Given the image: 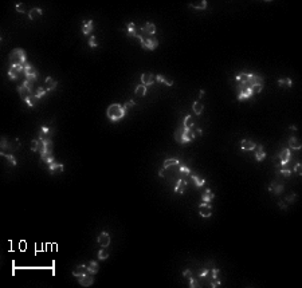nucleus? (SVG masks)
Masks as SVG:
<instances>
[{
	"label": "nucleus",
	"instance_id": "nucleus-1",
	"mask_svg": "<svg viewBox=\"0 0 302 288\" xmlns=\"http://www.w3.org/2000/svg\"><path fill=\"white\" fill-rule=\"evenodd\" d=\"M106 115H108V118L110 121L117 122V121L122 120V118L126 115V111L124 110L122 105H120V103H112V105L108 107V110H106Z\"/></svg>",
	"mask_w": 302,
	"mask_h": 288
},
{
	"label": "nucleus",
	"instance_id": "nucleus-2",
	"mask_svg": "<svg viewBox=\"0 0 302 288\" xmlns=\"http://www.w3.org/2000/svg\"><path fill=\"white\" fill-rule=\"evenodd\" d=\"M8 59H9V66H24V64L27 63V56H26V52H24L23 48H14L11 52H9L8 55Z\"/></svg>",
	"mask_w": 302,
	"mask_h": 288
},
{
	"label": "nucleus",
	"instance_id": "nucleus-3",
	"mask_svg": "<svg viewBox=\"0 0 302 288\" xmlns=\"http://www.w3.org/2000/svg\"><path fill=\"white\" fill-rule=\"evenodd\" d=\"M137 39L140 40L141 43V46H143L145 50H156L159 46V40H157V38H154V36H143V35H140L138 34V36Z\"/></svg>",
	"mask_w": 302,
	"mask_h": 288
},
{
	"label": "nucleus",
	"instance_id": "nucleus-4",
	"mask_svg": "<svg viewBox=\"0 0 302 288\" xmlns=\"http://www.w3.org/2000/svg\"><path fill=\"white\" fill-rule=\"evenodd\" d=\"M38 78H39L38 70H35L31 64L27 62L26 64H24V79L28 81V82H31V83H36Z\"/></svg>",
	"mask_w": 302,
	"mask_h": 288
},
{
	"label": "nucleus",
	"instance_id": "nucleus-5",
	"mask_svg": "<svg viewBox=\"0 0 302 288\" xmlns=\"http://www.w3.org/2000/svg\"><path fill=\"white\" fill-rule=\"evenodd\" d=\"M22 74H24V66H19V64H16V66H9L8 77L11 81H18Z\"/></svg>",
	"mask_w": 302,
	"mask_h": 288
},
{
	"label": "nucleus",
	"instance_id": "nucleus-6",
	"mask_svg": "<svg viewBox=\"0 0 302 288\" xmlns=\"http://www.w3.org/2000/svg\"><path fill=\"white\" fill-rule=\"evenodd\" d=\"M140 35H143V36H154V34H156V26L153 23H145L143 27L140 28Z\"/></svg>",
	"mask_w": 302,
	"mask_h": 288
},
{
	"label": "nucleus",
	"instance_id": "nucleus-7",
	"mask_svg": "<svg viewBox=\"0 0 302 288\" xmlns=\"http://www.w3.org/2000/svg\"><path fill=\"white\" fill-rule=\"evenodd\" d=\"M238 99L242 101V99H247V98H251L254 95V91L251 90V87H243L238 84Z\"/></svg>",
	"mask_w": 302,
	"mask_h": 288
},
{
	"label": "nucleus",
	"instance_id": "nucleus-8",
	"mask_svg": "<svg viewBox=\"0 0 302 288\" xmlns=\"http://www.w3.org/2000/svg\"><path fill=\"white\" fill-rule=\"evenodd\" d=\"M199 213L204 218L211 217V215H212V206H211L210 202H201L199 205Z\"/></svg>",
	"mask_w": 302,
	"mask_h": 288
},
{
	"label": "nucleus",
	"instance_id": "nucleus-9",
	"mask_svg": "<svg viewBox=\"0 0 302 288\" xmlns=\"http://www.w3.org/2000/svg\"><path fill=\"white\" fill-rule=\"evenodd\" d=\"M78 279V283L82 287H90V285H93V283H94V275L92 274H86V275H83V276H79L77 277Z\"/></svg>",
	"mask_w": 302,
	"mask_h": 288
},
{
	"label": "nucleus",
	"instance_id": "nucleus-10",
	"mask_svg": "<svg viewBox=\"0 0 302 288\" xmlns=\"http://www.w3.org/2000/svg\"><path fill=\"white\" fill-rule=\"evenodd\" d=\"M278 157H279V163H281V166H286V165H288V162L290 161V158H291L290 149H283V150L281 152V154H279Z\"/></svg>",
	"mask_w": 302,
	"mask_h": 288
},
{
	"label": "nucleus",
	"instance_id": "nucleus-11",
	"mask_svg": "<svg viewBox=\"0 0 302 288\" xmlns=\"http://www.w3.org/2000/svg\"><path fill=\"white\" fill-rule=\"evenodd\" d=\"M98 244L102 247V248H108L109 244H110V236L108 232H101L98 235Z\"/></svg>",
	"mask_w": 302,
	"mask_h": 288
},
{
	"label": "nucleus",
	"instance_id": "nucleus-12",
	"mask_svg": "<svg viewBox=\"0 0 302 288\" xmlns=\"http://www.w3.org/2000/svg\"><path fill=\"white\" fill-rule=\"evenodd\" d=\"M141 83L144 84V86H152L154 83V78H153V74L152 72H144L143 75H141Z\"/></svg>",
	"mask_w": 302,
	"mask_h": 288
},
{
	"label": "nucleus",
	"instance_id": "nucleus-13",
	"mask_svg": "<svg viewBox=\"0 0 302 288\" xmlns=\"http://www.w3.org/2000/svg\"><path fill=\"white\" fill-rule=\"evenodd\" d=\"M187 185H188L187 180H184V178H180V180L177 181V184H176V186L173 188V190H175L176 193H179V195H183V193L185 192V189H187Z\"/></svg>",
	"mask_w": 302,
	"mask_h": 288
},
{
	"label": "nucleus",
	"instance_id": "nucleus-14",
	"mask_svg": "<svg viewBox=\"0 0 302 288\" xmlns=\"http://www.w3.org/2000/svg\"><path fill=\"white\" fill-rule=\"evenodd\" d=\"M48 172L51 173V174H58V173H62L63 172V163H59V162H53L50 163L47 166Z\"/></svg>",
	"mask_w": 302,
	"mask_h": 288
},
{
	"label": "nucleus",
	"instance_id": "nucleus-15",
	"mask_svg": "<svg viewBox=\"0 0 302 288\" xmlns=\"http://www.w3.org/2000/svg\"><path fill=\"white\" fill-rule=\"evenodd\" d=\"M86 274H89V272H87V265H85V264H79L73 269V276H75V277L83 276Z\"/></svg>",
	"mask_w": 302,
	"mask_h": 288
},
{
	"label": "nucleus",
	"instance_id": "nucleus-16",
	"mask_svg": "<svg viewBox=\"0 0 302 288\" xmlns=\"http://www.w3.org/2000/svg\"><path fill=\"white\" fill-rule=\"evenodd\" d=\"M254 150H256V153H255V160L256 161L260 162V161H263L266 158V152H265L263 145H256Z\"/></svg>",
	"mask_w": 302,
	"mask_h": 288
},
{
	"label": "nucleus",
	"instance_id": "nucleus-17",
	"mask_svg": "<svg viewBox=\"0 0 302 288\" xmlns=\"http://www.w3.org/2000/svg\"><path fill=\"white\" fill-rule=\"evenodd\" d=\"M269 190L270 192H273L274 195H281L282 192H283V185L282 184H279V182H277V181H274V182H271L270 184V186H269Z\"/></svg>",
	"mask_w": 302,
	"mask_h": 288
},
{
	"label": "nucleus",
	"instance_id": "nucleus-18",
	"mask_svg": "<svg viewBox=\"0 0 302 288\" xmlns=\"http://www.w3.org/2000/svg\"><path fill=\"white\" fill-rule=\"evenodd\" d=\"M126 32H128V35L132 36V38H137L138 36V28L136 27L134 23H128L126 24Z\"/></svg>",
	"mask_w": 302,
	"mask_h": 288
},
{
	"label": "nucleus",
	"instance_id": "nucleus-19",
	"mask_svg": "<svg viewBox=\"0 0 302 288\" xmlns=\"http://www.w3.org/2000/svg\"><path fill=\"white\" fill-rule=\"evenodd\" d=\"M255 146H256V143L254 141H251V140H243L240 142L242 150H254Z\"/></svg>",
	"mask_w": 302,
	"mask_h": 288
},
{
	"label": "nucleus",
	"instance_id": "nucleus-20",
	"mask_svg": "<svg viewBox=\"0 0 302 288\" xmlns=\"http://www.w3.org/2000/svg\"><path fill=\"white\" fill-rule=\"evenodd\" d=\"M82 24H83V27H82V32H83V35H90L92 34V31H93V20H89V22H86V20H83L82 22Z\"/></svg>",
	"mask_w": 302,
	"mask_h": 288
},
{
	"label": "nucleus",
	"instance_id": "nucleus-21",
	"mask_svg": "<svg viewBox=\"0 0 302 288\" xmlns=\"http://www.w3.org/2000/svg\"><path fill=\"white\" fill-rule=\"evenodd\" d=\"M289 147L294 149V150H299V149L302 147V143L299 142V140H298V138L291 137L290 140H289Z\"/></svg>",
	"mask_w": 302,
	"mask_h": 288
},
{
	"label": "nucleus",
	"instance_id": "nucleus-22",
	"mask_svg": "<svg viewBox=\"0 0 302 288\" xmlns=\"http://www.w3.org/2000/svg\"><path fill=\"white\" fill-rule=\"evenodd\" d=\"M215 198L214 196V193L211 189H205V192L201 195V200H203V202H211Z\"/></svg>",
	"mask_w": 302,
	"mask_h": 288
},
{
	"label": "nucleus",
	"instance_id": "nucleus-23",
	"mask_svg": "<svg viewBox=\"0 0 302 288\" xmlns=\"http://www.w3.org/2000/svg\"><path fill=\"white\" fill-rule=\"evenodd\" d=\"M46 90L47 91H51V90H54L55 87H57V84H58V82L55 81V79H53L51 77H47L46 78Z\"/></svg>",
	"mask_w": 302,
	"mask_h": 288
},
{
	"label": "nucleus",
	"instance_id": "nucleus-24",
	"mask_svg": "<svg viewBox=\"0 0 302 288\" xmlns=\"http://www.w3.org/2000/svg\"><path fill=\"white\" fill-rule=\"evenodd\" d=\"M192 110H193V113L196 114V115H200V114L203 113V110H204V105L200 101H196V102H193Z\"/></svg>",
	"mask_w": 302,
	"mask_h": 288
},
{
	"label": "nucleus",
	"instance_id": "nucleus-25",
	"mask_svg": "<svg viewBox=\"0 0 302 288\" xmlns=\"http://www.w3.org/2000/svg\"><path fill=\"white\" fill-rule=\"evenodd\" d=\"M87 272L89 274H92V275H95L98 272V263L97 261H89V264H87Z\"/></svg>",
	"mask_w": 302,
	"mask_h": 288
},
{
	"label": "nucleus",
	"instance_id": "nucleus-26",
	"mask_svg": "<svg viewBox=\"0 0 302 288\" xmlns=\"http://www.w3.org/2000/svg\"><path fill=\"white\" fill-rule=\"evenodd\" d=\"M39 16H42V9L40 8H32L31 11L28 12V19H31V20L38 19Z\"/></svg>",
	"mask_w": 302,
	"mask_h": 288
},
{
	"label": "nucleus",
	"instance_id": "nucleus-27",
	"mask_svg": "<svg viewBox=\"0 0 302 288\" xmlns=\"http://www.w3.org/2000/svg\"><path fill=\"white\" fill-rule=\"evenodd\" d=\"M183 126L185 129H188V130H191V129H193L195 125H193V120H192V115H187L184 118V121H183Z\"/></svg>",
	"mask_w": 302,
	"mask_h": 288
},
{
	"label": "nucleus",
	"instance_id": "nucleus-28",
	"mask_svg": "<svg viewBox=\"0 0 302 288\" xmlns=\"http://www.w3.org/2000/svg\"><path fill=\"white\" fill-rule=\"evenodd\" d=\"M134 94L137 97H145V94H147V86H144L143 83L138 84V86L136 87V90H134Z\"/></svg>",
	"mask_w": 302,
	"mask_h": 288
},
{
	"label": "nucleus",
	"instance_id": "nucleus-29",
	"mask_svg": "<svg viewBox=\"0 0 302 288\" xmlns=\"http://www.w3.org/2000/svg\"><path fill=\"white\" fill-rule=\"evenodd\" d=\"M183 134H184V126L181 125V126L177 127V130L175 131V140H176V142L181 143V140H183Z\"/></svg>",
	"mask_w": 302,
	"mask_h": 288
},
{
	"label": "nucleus",
	"instance_id": "nucleus-30",
	"mask_svg": "<svg viewBox=\"0 0 302 288\" xmlns=\"http://www.w3.org/2000/svg\"><path fill=\"white\" fill-rule=\"evenodd\" d=\"M191 178H192V181L195 182V185L198 186V188H201L205 184V180L204 178H201V177H199V176H196V174H193V176H191Z\"/></svg>",
	"mask_w": 302,
	"mask_h": 288
},
{
	"label": "nucleus",
	"instance_id": "nucleus-31",
	"mask_svg": "<svg viewBox=\"0 0 302 288\" xmlns=\"http://www.w3.org/2000/svg\"><path fill=\"white\" fill-rule=\"evenodd\" d=\"M40 149H42V142H40V140H32L31 141V150L32 152H40Z\"/></svg>",
	"mask_w": 302,
	"mask_h": 288
},
{
	"label": "nucleus",
	"instance_id": "nucleus-32",
	"mask_svg": "<svg viewBox=\"0 0 302 288\" xmlns=\"http://www.w3.org/2000/svg\"><path fill=\"white\" fill-rule=\"evenodd\" d=\"M189 6L192 8H196V9H205L207 8V2H205V0H201L200 3H191Z\"/></svg>",
	"mask_w": 302,
	"mask_h": 288
},
{
	"label": "nucleus",
	"instance_id": "nucleus-33",
	"mask_svg": "<svg viewBox=\"0 0 302 288\" xmlns=\"http://www.w3.org/2000/svg\"><path fill=\"white\" fill-rule=\"evenodd\" d=\"M175 165H179V161L175 160V158H168V160L164 161V169H168V168L175 166Z\"/></svg>",
	"mask_w": 302,
	"mask_h": 288
},
{
	"label": "nucleus",
	"instance_id": "nucleus-34",
	"mask_svg": "<svg viewBox=\"0 0 302 288\" xmlns=\"http://www.w3.org/2000/svg\"><path fill=\"white\" fill-rule=\"evenodd\" d=\"M156 79H157V81L159 82H161V83H165V84H167V86H173V82L172 81H168V79L167 78H164L163 75H161V74H157V75H156Z\"/></svg>",
	"mask_w": 302,
	"mask_h": 288
},
{
	"label": "nucleus",
	"instance_id": "nucleus-35",
	"mask_svg": "<svg viewBox=\"0 0 302 288\" xmlns=\"http://www.w3.org/2000/svg\"><path fill=\"white\" fill-rule=\"evenodd\" d=\"M278 84H279V86H288V87H291V86H293V81H291L290 78L279 79V81H278Z\"/></svg>",
	"mask_w": 302,
	"mask_h": 288
},
{
	"label": "nucleus",
	"instance_id": "nucleus-36",
	"mask_svg": "<svg viewBox=\"0 0 302 288\" xmlns=\"http://www.w3.org/2000/svg\"><path fill=\"white\" fill-rule=\"evenodd\" d=\"M0 154H2L3 157H6L7 160H8L9 162H11V163H12V166H16V165H18L16 160H15V157H14L12 154H7V153H4V152H2V153H0Z\"/></svg>",
	"mask_w": 302,
	"mask_h": 288
},
{
	"label": "nucleus",
	"instance_id": "nucleus-37",
	"mask_svg": "<svg viewBox=\"0 0 302 288\" xmlns=\"http://www.w3.org/2000/svg\"><path fill=\"white\" fill-rule=\"evenodd\" d=\"M46 93H47V90H46L44 87H38L36 90H35V97H36L38 99H40Z\"/></svg>",
	"mask_w": 302,
	"mask_h": 288
},
{
	"label": "nucleus",
	"instance_id": "nucleus-38",
	"mask_svg": "<svg viewBox=\"0 0 302 288\" xmlns=\"http://www.w3.org/2000/svg\"><path fill=\"white\" fill-rule=\"evenodd\" d=\"M108 257H109V252L105 249V248H103V249H101V251H98V259L99 260H105V259H108Z\"/></svg>",
	"mask_w": 302,
	"mask_h": 288
},
{
	"label": "nucleus",
	"instance_id": "nucleus-39",
	"mask_svg": "<svg viewBox=\"0 0 302 288\" xmlns=\"http://www.w3.org/2000/svg\"><path fill=\"white\" fill-rule=\"evenodd\" d=\"M8 141H7V138L6 137H2V141H0V146H2V152H4L6 149H8Z\"/></svg>",
	"mask_w": 302,
	"mask_h": 288
},
{
	"label": "nucleus",
	"instance_id": "nucleus-40",
	"mask_svg": "<svg viewBox=\"0 0 302 288\" xmlns=\"http://www.w3.org/2000/svg\"><path fill=\"white\" fill-rule=\"evenodd\" d=\"M134 105H136V102L130 99V101H126V103H125V105H122V107H124V110H125V111H128L129 109H130V107H133Z\"/></svg>",
	"mask_w": 302,
	"mask_h": 288
},
{
	"label": "nucleus",
	"instance_id": "nucleus-41",
	"mask_svg": "<svg viewBox=\"0 0 302 288\" xmlns=\"http://www.w3.org/2000/svg\"><path fill=\"white\" fill-rule=\"evenodd\" d=\"M180 172L183 173V174H185V176H189V174H191V169H189L188 166H184V165L180 166Z\"/></svg>",
	"mask_w": 302,
	"mask_h": 288
},
{
	"label": "nucleus",
	"instance_id": "nucleus-42",
	"mask_svg": "<svg viewBox=\"0 0 302 288\" xmlns=\"http://www.w3.org/2000/svg\"><path fill=\"white\" fill-rule=\"evenodd\" d=\"M278 173H281V174L285 176V177H290V174H291V172L286 168H281V170H278Z\"/></svg>",
	"mask_w": 302,
	"mask_h": 288
},
{
	"label": "nucleus",
	"instance_id": "nucleus-43",
	"mask_svg": "<svg viewBox=\"0 0 302 288\" xmlns=\"http://www.w3.org/2000/svg\"><path fill=\"white\" fill-rule=\"evenodd\" d=\"M89 46L90 47H97L98 46V44H97V40H95V36H90L89 38Z\"/></svg>",
	"mask_w": 302,
	"mask_h": 288
},
{
	"label": "nucleus",
	"instance_id": "nucleus-44",
	"mask_svg": "<svg viewBox=\"0 0 302 288\" xmlns=\"http://www.w3.org/2000/svg\"><path fill=\"white\" fill-rule=\"evenodd\" d=\"M262 88H263V84H255V86L251 87V90H253L254 93H260Z\"/></svg>",
	"mask_w": 302,
	"mask_h": 288
},
{
	"label": "nucleus",
	"instance_id": "nucleus-45",
	"mask_svg": "<svg viewBox=\"0 0 302 288\" xmlns=\"http://www.w3.org/2000/svg\"><path fill=\"white\" fill-rule=\"evenodd\" d=\"M294 170H295V173H297V174H302V165H301L299 162H297V163H295Z\"/></svg>",
	"mask_w": 302,
	"mask_h": 288
},
{
	"label": "nucleus",
	"instance_id": "nucleus-46",
	"mask_svg": "<svg viewBox=\"0 0 302 288\" xmlns=\"http://www.w3.org/2000/svg\"><path fill=\"white\" fill-rule=\"evenodd\" d=\"M189 287L191 288H195V287H200V284L198 283V280H195L193 277H191V281H189Z\"/></svg>",
	"mask_w": 302,
	"mask_h": 288
},
{
	"label": "nucleus",
	"instance_id": "nucleus-47",
	"mask_svg": "<svg viewBox=\"0 0 302 288\" xmlns=\"http://www.w3.org/2000/svg\"><path fill=\"white\" fill-rule=\"evenodd\" d=\"M16 11L20 12V13H23V12H24V6H23L22 3H18V4H16Z\"/></svg>",
	"mask_w": 302,
	"mask_h": 288
},
{
	"label": "nucleus",
	"instance_id": "nucleus-48",
	"mask_svg": "<svg viewBox=\"0 0 302 288\" xmlns=\"http://www.w3.org/2000/svg\"><path fill=\"white\" fill-rule=\"evenodd\" d=\"M218 276H219V269L218 268H214L212 269V279H218Z\"/></svg>",
	"mask_w": 302,
	"mask_h": 288
},
{
	"label": "nucleus",
	"instance_id": "nucleus-49",
	"mask_svg": "<svg viewBox=\"0 0 302 288\" xmlns=\"http://www.w3.org/2000/svg\"><path fill=\"white\" fill-rule=\"evenodd\" d=\"M211 287H220V280H218V279H214L212 280V283H211Z\"/></svg>",
	"mask_w": 302,
	"mask_h": 288
},
{
	"label": "nucleus",
	"instance_id": "nucleus-50",
	"mask_svg": "<svg viewBox=\"0 0 302 288\" xmlns=\"http://www.w3.org/2000/svg\"><path fill=\"white\" fill-rule=\"evenodd\" d=\"M208 274H210V271H208V269H203V271H201L200 274H199V276H200V277H207Z\"/></svg>",
	"mask_w": 302,
	"mask_h": 288
},
{
	"label": "nucleus",
	"instance_id": "nucleus-51",
	"mask_svg": "<svg viewBox=\"0 0 302 288\" xmlns=\"http://www.w3.org/2000/svg\"><path fill=\"white\" fill-rule=\"evenodd\" d=\"M183 276H184V277H189V279H191V277H192V274H191V269H185V271L183 272Z\"/></svg>",
	"mask_w": 302,
	"mask_h": 288
},
{
	"label": "nucleus",
	"instance_id": "nucleus-52",
	"mask_svg": "<svg viewBox=\"0 0 302 288\" xmlns=\"http://www.w3.org/2000/svg\"><path fill=\"white\" fill-rule=\"evenodd\" d=\"M295 198H297V195H293V196L286 197V201H288V202H294V201H295Z\"/></svg>",
	"mask_w": 302,
	"mask_h": 288
},
{
	"label": "nucleus",
	"instance_id": "nucleus-53",
	"mask_svg": "<svg viewBox=\"0 0 302 288\" xmlns=\"http://www.w3.org/2000/svg\"><path fill=\"white\" fill-rule=\"evenodd\" d=\"M278 205H279V208H281V209H283V211L286 209V208H288V206H286V204H285L283 201H279V202H278Z\"/></svg>",
	"mask_w": 302,
	"mask_h": 288
},
{
	"label": "nucleus",
	"instance_id": "nucleus-54",
	"mask_svg": "<svg viewBox=\"0 0 302 288\" xmlns=\"http://www.w3.org/2000/svg\"><path fill=\"white\" fill-rule=\"evenodd\" d=\"M159 174H160V177H164V168L161 169V170L159 172Z\"/></svg>",
	"mask_w": 302,
	"mask_h": 288
},
{
	"label": "nucleus",
	"instance_id": "nucleus-55",
	"mask_svg": "<svg viewBox=\"0 0 302 288\" xmlns=\"http://www.w3.org/2000/svg\"><path fill=\"white\" fill-rule=\"evenodd\" d=\"M203 95H204V90H200V93H199V98H203Z\"/></svg>",
	"mask_w": 302,
	"mask_h": 288
}]
</instances>
